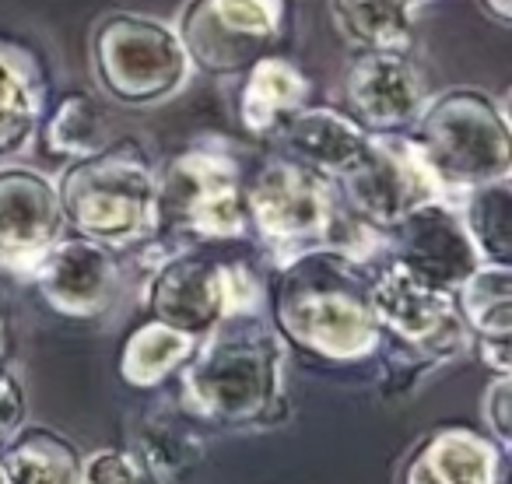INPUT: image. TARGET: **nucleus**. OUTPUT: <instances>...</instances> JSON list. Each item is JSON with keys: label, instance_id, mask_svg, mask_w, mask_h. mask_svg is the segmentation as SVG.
I'll return each mask as SVG.
<instances>
[{"label": "nucleus", "instance_id": "f257e3e1", "mask_svg": "<svg viewBox=\"0 0 512 484\" xmlns=\"http://www.w3.org/2000/svg\"><path fill=\"white\" fill-rule=\"evenodd\" d=\"M292 348L264 309L214 323L179 369L183 411L211 428H271L288 414Z\"/></svg>", "mask_w": 512, "mask_h": 484}, {"label": "nucleus", "instance_id": "f03ea898", "mask_svg": "<svg viewBox=\"0 0 512 484\" xmlns=\"http://www.w3.org/2000/svg\"><path fill=\"white\" fill-rule=\"evenodd\" d=\"M242 193L249 232L278 264L320 246L372 267L386 260V228L348 211L334 179L288 151L260 158L246 172Z\"/></svg>", "mask_w": 512, "mask_h": 484}, {"label": "nucleus", "instance_id": "7ed1b4c3", "mask_svg": "<svg viewBox=\"0 0 512 484\" xmlns=\"http://www.w3.org/2000/svg\"><path fill=\"white\" fill-rule=\"evenodd\" d=\"M372 264L341 250H306L278 264L271 285V320L288 344L327 362H362L379 351L372 313Z\"/></svg>", "mask_w": 512, "mask_h": 484}, {"label": "nucleus", "instance_id": "20e7f679", "mask_svg": "<svg viewBox=\"0 0 512 484\" xmlns=\"http://www.w3.org/2000/svg\"><path fill=\"white\" fill-rule=\"evenodd\" d=\"M155 176L134 137H109L99 151L74 158L57 193L67 228L109 250H134L155 239Z\"/></svg>", "mask_w": 512, "mask_h": 484}, {"label": "nucleus", "instance_id": "39448f33", "mask_svg": "<svg viewBox=\"0 0 512 484\" xmlns=\"http://www.w3.org/2000/svg\"><path fill=\"white\" fill-rule=\"evenodd\" d=\"M369 299L379 323V344L390 341L383 383V393L390 397L404 393L421 372L463 358L474 344L453 292L411 278L393 260H383L372 271Z\"/></svg>", "mask_w": 512, "mask_h": 484}, {"label": "nucleus", "instance_id": "423d86ee", "mask_svg": "<svg viewBox=\"0 0 512 484\" xmlns=\"http://www.w3.org/2000/svg\"><path fill=\"white\" fill-rule=\"evenodd\" d=\"M407 134L439 176L449 200L512 176V134L505 102L481 88H449L425 102Z\"/></svg>", "mask_w": 512, "mask_h": 484}, {"label": "nucleus", "instance_id": "0eeeda50", "mask_svg": "<svg viewBox=\"0 0 512 484\" xmlns=\"http://www.w3.org/2000/svg\"><path fill=\"white\" fill-rule=\"evenodd\" d=\"M246 172L228 148L197 141L155 176V235L176 242H232L249 235Z\"/></svg>", "mask_w": 512, "mask_h": 484}, {"label": "nucleus", "instance_id": "6e6552de", "mask_svg": "<svg viewBox=\"0 0 512 484\" xmlns=\"http://www.w3.org/2000/svg\"><path fill=\"white\" fill-rule=\"evenodd\" d=\"M92 74L120 106H158L183 92L193 64L169 22L113 11L92 32Z\"/></svg>", "mask_w": 512, "mask_h": 484}, {"label": "nucleus", "instance_id": "1a4fd4ad", "mask_svg": "<svg viewBox=\"0 0 512 484\" xmlns=\"http://www.w3.org/2000/svg\"><path fill=\"white\" fill-rule=\"evenodd\" d=\"M264 299V281L246 260L211 257L200 250L165 253L144 288L151 320L186 330L197 341L225 316L264 309Z\"/></svg>", "mask_w": 512, "mask_h": 484}, {"label": "nucleus", "instance_id": "9d476101", "mask_svg": "<svg viewBox=\"0 0 512 484\" xmlns=\"http://www.w3.org/2000/svg\"><path fill=\"white\" fill-rule=\"evenodd\" d=\"M344 207L376 228H390L407 211L428 200H449L439 176L425 162L421 148L407 130L400 134H369L365 148L351 165L334 176Z\"/></svg>", "mask_w": 512, "mask_h": 484}, {"label": "nucleus", "instance_id": "9b49d317", "mask_svg": "<svg viewBox=\"0 0 512 484\" xmlns=\"http://www.w3.org/2000/svg\"><path fill=\"white\" fill-rule=\"evenodd\" d=\"M285 25V0H186L179 39L193 67L232 78L271 53Z\"/></svg>", "mask_w": 512, "mask_h": 484}, {"label": "nucleus", "instance_id": "f8f14e48", "mask_svg": "<svg viewBox=\"0 0 512 484\" xmlns=\"http://www.w3.org/2000/svg\"><path fill=\"white\" fill-rule=\"evenodd\" d=\"M386 260L432 288L456 292L460 281L481 264L453 200H428L386 228Z\"/></svg>", "mask_w": 512, "mask_h": 484}, {"label": "nucleus", "instance_id": "ddd939ff", "mask_svg": "<svg viewBox=\"0 0 512 484\" xmlns=\"http://www.w3.org/2000/svg\"><path fill=\"white\" fill-rule=\"evenodd\" d=\"M39 295L53 313L67 320H92L113 306L120 292V264L116 250L85 235H60L29 271Z\"/></svg>", "mask_w": 512, "mask_h": 484}, {"label": "nucleus", "instance_id": "4468645a", "mask_svg": "<svg viewBox=\"0 0 512 484\" xmlns=\"http://www.w3.org/2000/svg\"><path fill=\"white\" fill-rule=\"evenodd\" d=\"M428 102V88L411 53L365 50L344 71V113L369 134L411 130Z\"/></svg>", "mask_w": 512, "mask_h": 484}, {"label": "nucleus", "instance_id": "2eb2a0df", "mask_svg": "<svg viewBox=\"0 0 512 484\" xmlns=\"http://www.w3.org/2000/svg\"><path fill=\"white\" fill-rule=\"evenodd\" d=\"M64 232L57 183L29 165H0V264L29 274Z\"/></svg>", "mask_w": 512, "mask_h": 484}, {"label": "nucleus", "instance_id": "dca6fc26", "mask_svg": "<svg viewBox=\"0 0 512 484\" xmlns=\"http://www.w3.org/2000/svg\"><path fill=\"white\" fill-rule=\"evenodd\" d=\"M509 453L474 428L446 425L418 442L397 470V484H495Z\"/></svg>", "mask_w": 512, "mask_h": 484}, {"label": "nucleus", "instance_id": "f3484780", "mask_svg": "<svg viewBox=\"0 0 512 484\" xmlns=\"http://www.w3.org/2000/svg\"><path fill=\"white\" fill-rule=\"evenodd\" d=\"M309 78L278 53H264L242 71L239 123L253 137H278V130L309 106Z\"/></svg>", "mask_w": 512, "mask_h": 484}, {"label": "nucleus", "instance_id": "a211bd4d", "mask_svg": "<svg viewBox=\"0 0 512 484\" xmlns=\"http://www.w3.org/2000/svg\"><path fill=\"white\" fill-rule=\"evenodd\" d=\"M274 141L288 155L302 158L313 169L327 172L330 179L358 158V151L369 141V130L358 127L348 113L334 106H302L285 127L278 130Z\"/></svg>", "mask_w": 512, "mask_h": 484}, {"label": "nucleus", "instance_id": "6ab92c4d", "mask_svg": "<svg viewBox=\"0 0 512 484\" xmlns=\"http://www.w3.org/2000/svg\"><path fill=\"white\" fill-rule=\"evenodd\" d=\"M46 113V78L36 57L15 43H0V158L32 144Z\"/></svg>", "mask_w": 512, "mask_h": 484}, {"label": "nucleus", "instance_id": "aec40b11", "mask_svg": "<svg viewBox=\"0 0 512 484\" xmlns=\"http://www.w3.org/2000/svg\"><path fill=\"white\" fill-rule=\"evenodd\" d=\"M130 453L158 484H183L204 460V439L172 407H155L130 435Z\"/></svg>", "mask_w": 512, "mask_h": 484}, {"label": "nucleus", "instance_id": "412c9836", "mask_svg": "<svg viewBox=\"0 0 512 484\" xmlns=\"http://www.w3.org/2000/svg\"><path fill=\"white\" fill-rule=\"evenodd\" d=\"M330 25L351 50L411 53L414 8L411 0H327Z\"/></svg>", "mask_w": 512, "mask_h": 484}, {"label": "nucleus", "instance_id": "4be33fe9", "mask_svg": "<svg viewBox=\"0 0 512 484\" xmlns=\"http://www.w3.org/2000/svg\"><path fill=\"white\" fill-rule=\"evenodd\" d=\"M0 467L11 484H81L85 453L46 425H22L8 442Z\"/></svg>", "mask_w": 512, "mask_h": 484}, {"label": "nucleus", "instance_id": "5701e85b", "mask_svg": "<svg viewBox=\"0 0 512 484\" xmlns=\"http://www.w3.org/2000/svg\"><path fill=\"white\" fill-rule=\"evenodd\" d=\"M474 341H512V267L481 260L453 292Z\"/></svg>", "mask_w": 512, "mask_h": 484}, {"label": "nucleus", "instance_id": "b1692460", "mask_svg": "<svg viewBox=\"0 0 512 484\" xmlns=\"http://www.w3.org/2000/svg\"><path fill=\"white\" fill-rule=\"evenodd\" d=\"M197 348V337L176 330L162 320H148L127 337L120 355V376L127 386L137 390H151V386L165 383L172 372L183 369V362Z\"/></svg>", "mask_w": 512, "mask_h": 484}, {"label": "nucleus", "instance_id": "393cba45", "mask_svg": "<svg viewBox=\"0 0 512 484\" xmlns=\"http://www.w3.org/2000/svg\"><path fill=\"white\" fill-rule=\"evenodd\" d=\"M39 141L53 158H85L109 141V120L92 92H67L39 123Z\"/></svg>", "mask_w": 512, "mask_h": 484}, {"label": "nucleus", "instance_id": "a878e982", "mask_svg": "<svg viewBox=\"0 0 512 484\" xmlns=\"http://www.w3.org/2000/svg\"><path fill=\"white\" fill-rule=\"evenodd\" d=\"M470 242L477 246L481 260L509 264L512 257V186L509 179L484 183L467 190L456 200Z\"/></svg>", "mask_w": 512, "mask_h": 484}, {"label": "nucleus", "instance_id": "bb28decb", "mask_svg": "<svg viewBox=\"0 0 512 484\" xmlns=\"http://www.w3.org/2000/svg\"><path fill=\"white\" fill-rule=\"evenodd\" d=\"M81 484H158L130 449H99L85 456Z\"/></svg>", "mask_w": 512, "mask_h": 484}, {"label": "nucleus", "instance_id": "cd10ccee", "mask_svg": "<svg viewBox=\"0 0 512 484\" xmlns=\"http://www.w3.org/2000/svg\"><path fill=\"white\" fill-rule=\"evenodd\" d=\"M481 414H484V428H488L484 435H491V442L509 453V446H512V376H495L488 386H484Z\"/></svg>", "mask_w": 512, "mask_h": 484}, {"label": "nucleus", "instance_id": "c85d7f7f", "mask_svg": "<svg viewBox=\"0 0 512 484\" xmlns=\"http://www.w3.org/2000/svg\"><path fill=\"white\" fill-rule=\"evenodd\" d=\"M25 414H29V400H25L22 379L0 362V446L25 425Z\"/></svg>", "mask_w": 512, "mask_h": 484}, {"label": "nucleus", "instance_id": "c756f323", "mask_svg": "<svg viewBox=\"0 0 512 484\" xmlns=\"http://www.w3.org/2000/svg\"><path fill=\"white\" fill-rule=\"evenodd\" d=\"M477 8H481V15L491 18L498 29H509L512 25V0H477Z\"/></svg>", "mask_w": 512, "mask_h": 484}, {"label": "nucleus", "instance_id": "7c9ffc66", "mask_svg": "<svg viewBox=\"0 0 512 484\" xmlns=\"http://www.w3.org/2000/svg\"><path fill=\"white\" fill-rule=\"evenodd\" d=\"M8 348H11V330H8V323H4V316H0V362L8 358Z\"/></svg>", "mask_w": 512, "mask_h": 484}, {"label": "nucleus", "instance_id": "2f4dec72", "mask_svg": "<svg viewBox=\"0 0 512 484\" xmlns=\"http://www.w3.org/2000/svg\"><path fill=\"white\" fill-rule=\"evenodd\" d=\"M495 484H509V463L502 467V474H498V481Z\"/></svg>", "mask_w": 512, "mask_h": 484}, {"label": "nucleus", "instance_id": "473e14b6", "mask_svg": "<svg viewBox=\"0 0 512 484\" xmlns=\"http://www.w3.org/2000/svg\"><path fill=\"white\" fill-rule=\"evenodd\" d=\"M0 484H11V481H8V474H4V467H0Z\"/></svg>", "mask_w": 512, "mask_h": 484}, {"label": "nucleus", "instance_id": "72a5a7b5", "mask_svg": "<svg viewBox=\"0 0 512 484\" xmlns=\"http://www.w3.org/2000/svg\"><path fill=\"white\" fill-rule=\"evenodd\" d=\"M411 4H414V8H421V4H428V0H411Z\"/></svg>", "mask_w": 512, "mask_h": 484}]
</instances>
